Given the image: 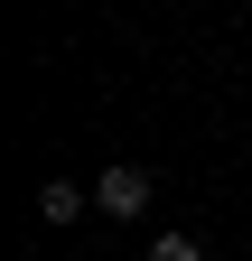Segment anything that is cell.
<instances>
[{
  "mask_svg": "<svg viewBox=\"0 0 252 261\" xmlns=\"http://www.w3.org/2000/svg\"><path fill=\"white\" fill-rule=\"evenodd\" d=\"M84 205H93V187H75V177H47V187H38V215H47V224H75Z\"/></svg>",
  "mask_w": 252,
  "mask_h": 261,
  "instance_id": "2",
  "label": "cell"
},
{
  "mask_svg": "<svg viewBox=\"0 0 252 261\" xmlns=\"http://www.w3.org/2000/svg\"><path fill=\"white\" fill-rule=\"evenodd\" d=\"M149 261H206V243H196V233H159V243H149Z\"/></svg>",
  "mask_w": 252,
  "mask_h": 261,
  "instance_id": "3",
  "label": "cell"
},
{
  "mask_svg": "<svg viewBox=\"0 0 252 261\" xmlns=\"http://www.w3.org/2000/svg\"><path fill=\"white\" fill-rule=\"evenodd\" d=\"M149 168H131V159H121V168H103L93 177V215H112V224H131V215H149Z\"/></svg>",
  "mask_w": 252,
  "mask_h": 261,
  "instance_id": "1",
  "label": "cell"
}]
</instances>
